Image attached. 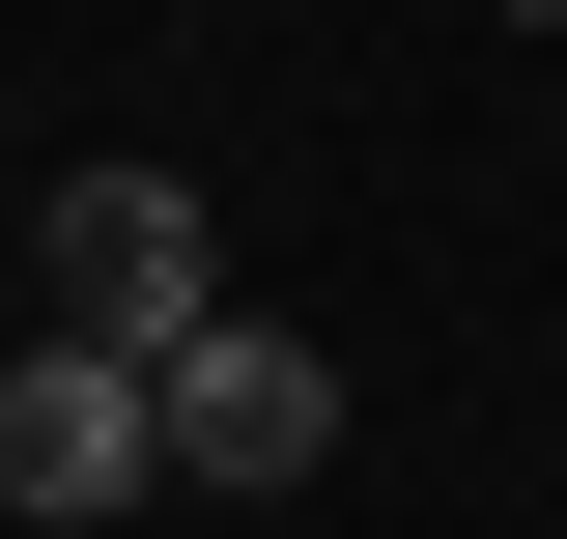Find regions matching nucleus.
Listing matches in <instances>:
<instances>
[{"mask_svg":"<svg viewBox=\"0 0 567 539\" xmlns=\"http://www.w3.org/2000/svg\"><path fill=\"white\" fill-rule=\"evenodd\" d=\"M312 455H341V340H284V313H199V340H171V482L284 511Z\"/></svg>","mask_w":567,"mask_h":539,"instance_id":"obj_3","label":"nucleus"},{"mask_svg":"<svg viewBox=\"0 0 567 539\" xmlns=\"http://www.w3.org/2000/svg\"><path fill=\"white\" fill-rule=\"evenodd\" d=\"M483 29H511V58H567V0H483Z\"/></svg>","mask_w":567,"mask_h":539,"instance_id":"obj_4","label":"nucleus"},{"mask_svg":"<svg viewBox=\"0 0 567 539\" xmlns=\"http://www.w3.org/2000/svg\"><path fill=\"white\" fill-rule=\"evenodd\" d=\"M142 482H171V369H142V340H29V369H0V511L85 539V511H142Z\"/></svg>","mask_w":567,"mask_h":539,"instance_id":"obj_2","label":"nucleus"},{"mask_svg":"<svg viewBox=\"0 0 567 539\" xmlns=\"http://www.w3.org/2000/svg\"><path fill=\"white\" fill-rule=\"evenodd\" d=\"M29 256H58V340H142V369L227 313V227H199V171H58V200H29Z\"/></svg>","mask_w":567,"mask_h":539,"instance_id":"obj_1","label":"nucleus"}]
</instances>
